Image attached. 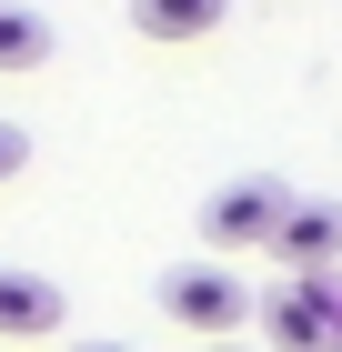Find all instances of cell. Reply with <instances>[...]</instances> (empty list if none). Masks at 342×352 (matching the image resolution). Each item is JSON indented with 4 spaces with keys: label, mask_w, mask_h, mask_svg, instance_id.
<instances>
[{
    "label": "cell",
    "mask_w": 342,
    "mask_h": 352,
    "mask_svg": "<svg viewBox=\"0 0 342 352\" xmlns=\"http://www.w3.org/2000/svg\"><path fill=\"white\" fill-rule=\"evenodd\" d=\"M61 322H71L61 282H41V272H0V332H10V342H30V332H61Z\"/></svg>",
    "instance_id": "cell-5"
},
{
    "label": "cell",
    "mask_w": 342,
    "mask_h": 352,
    "mask_svg": "<svg viewBox=\"0 0 342 352\" xmlns=\"http://www.w3.org/2000/svg\"><path fill=\"white\" fill-rule=\"evenodd\" d=\"M202 352H242V342H202Z\"/></svg>",
    "instance_id": "cell-10"
},
{
    "label": "cell",
    "mask_w": 342,
    "mask_h": 352,
    "mask_svg": "<svg viewBox=\"0 0 342 352\" xmlns=\"http://www.w3.org/2000/svg\"><path fill=\"white\" fill-rule=\"evenodd\" d=\"M211 21H222L211 0H141V10H131V30H141V41H202Z\"/></svg>",
    "instance_id": "cell-7"
},
{
    "label": "cell",
    "mask_w": 342,
    "mask_h": 352,
    "mask_svg": "<svg viewBox=\"0 0 342 352\" xmlns=\"http://www.w3.org/2000/svg\"><path fill=\"white\" fill-rule=\"evenodd\" d=\"M161 312L202 342H232V322H252V292H242L232 262H171L161 272Z\"/></svg>",
    "instance_id": "cell-1"
},
{
    "label": "cell",
    "mask_w": 342,
    "mask_h": 352,
    "mask_svg": "<svg viewBox=\"0 0 342 352\" xmlns=\"http://www.w3.org/2000/svg\"><path fill=\"white\" fill-rule=\"evenodd\" d=\"M21 162H30V131H21V121H0V182H10Z\"/></svg>",
    "instance_id": "cell-8"
},
{
    "label": "cell",
    "mask_w": 342,
    "mask_h": 352,
    "mask_svg": "<svg viewBox=\"0 0 342 352\" xmlns=\"http://www.w3.org/2000/svg\"><path fill=\"white\" fill-rule=\"evenodd\" d=\"M262 252L292 272V282H332V262H342V201H292Z\"/></svg>",
    "instance_id": "cell-4"
},
{
    "label": "cell",
    "mask_w": 342,
    "mask_h": 352,
    "mask_svg": "<svg viewBox=\"0 0 342 352\" xmlns=\"http://www.w3.org/2000/svg\"><path fill=\"white\" fill-rule=\"evenodd\" d=\"M51 51H61V30L41 10H21V0H0V71H41Z\"/></svg>",
    "instance_id": "cell-6"
},
{
    "label": "cell",
    "mask_w": 342,
    "mask_h": 352,
    "mask_svg": "<svg viewBox=\"0 0 342 352\" xmlns=\"http://www.w3.org/2000/svg\"><path fill=\"white\" fill-rule=\"evenodd\" d=\"M71 352H131V342H71Z\"/></svg>",
    "instance_id": "cell-9"
},
{
    "label": "cell",
    "mask_w": 342,
    "mask_h": 352,
    "mask_svg": "<svg viewBox=\"0 0 342 352\" xmlns=\"http://www.w3.org/2000/svg\"><path fill=\"white\" fill-rule=\"evenodd\" d=\"M282 212H292V191L272 182V171H252V182H222V191L202 201V242H211V262H232V252H262Z\"/></svg>",
    "instance_id": "cell-2"
},
{
    "label": "cell",
    "mask_w": 342,
    "mask_h": 352,
    "mask_svg": "<svg viewBox=\"0 0 342 352\" xmlns=\"http://www.w3.org/2000/svg\"><path fill=\"white\" fill-rule=\"evenodd\" d=\"M252 322H262L272 352H342V302H332V282H282V292L252 302Z\"/></svg>",
    "instance_id": "cell-3"
}]
</instances>
